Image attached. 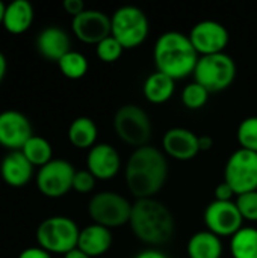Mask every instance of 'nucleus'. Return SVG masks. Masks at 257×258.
Wrapping results in <instances>:
<instances>
[{
    "label": "nucleus",
    "instance_id": "20e7f679",
    "mask_svg": "<svg viewBox=\"0 0 257 258\" xmlns=\"http://www.w3.org/2000/svg\"><path fill=\"white\" fill-rule=\"evenodd\" d=\"M148 17L138 6H120L111 15V35L124 47V50H133L142 45L148 38Z\"/></svg>",
    "mask_w": 257,
    "mask_h": 258
},
{
    "label": "nucleus",
    "instance_id": "c756f323",
    "mask_svg": "<svg viewBox=\"0 0 257 258\" xmlns=\"http://www.w3.org/2000/svg\"><path fill=\"white\" fill-rule=\"evenodd\" d=\"M244 221L257 224V190L236 197L235 200Z\"/></svg>",
    "mask_w": 257,
    "mask_h": 258
},
{
    "label": "nucleus",
    "instance_id": "2f4dec72",
    "mask_svg": "<svg viewBox=\"0 0 257 258\" xmlns=\"http://www.w3.org/2000/svg\"><path fill=\"white\" fill-rule=\"evenodd\" d=\"M214 197H215L217 201H235L236 194L233 192V189H232L226 181H221V183L215 187Z\"/></svg>",
    "mask_w": 257,
    "mask_h": 258
},
{
    "label": "nucleus",
    "instance_id": "7c9ffc66",
    "mask_svg": "<svg viewBox=\"0 0 257 258\" xmlns=\"http://www.w3.org/2000/svg\"><path fill=\"white\" fill-rule=\"evenodd\" d=\"M97 178L88 171V169H79L74 174V180H73V190H76L77 194H91L95 187Z\"/></svg>",
    "mask_w": 257,
    "mask_h": 258
},
{
    "label": "nucleus",
    "instance_id": "cd10ccee",
    "mask_svg": "<svg viewBox=\"0 0 257 258\" xmlns=\"http://www.w3.org/2000/svg\"><path fill=\"white\" fill-rule=\"evenodd\" d=\"M239 148L257 153V116L244 118L236 130Z\"/></svg>",
    "mask_w": 257,
    "mask_h": 258
},
{
    "label": "nucleus",
    "instance_id": "9d476101",
    "mask_svg": "<svg viewBox=\"0 0 257 258\" xmlns=\"http://www.w3.org/2000/svg\"><path fill=\"white\" fill-rule=\"evenodd\" d=\"M76 168L64 159H53L38 169L35 181L38 190L47 198H62L73 190Z\"/></svg>",
    "mask_w": 257,
    "mask_h": 258
},
{
    "label": "nucleus",
    "instance_id": "bb28decb",
    "mask_svg": "<svg viewBox=\"0 0 257 258\" xmlns=\"http://www.w3.org/2000/svg\"><path fill=\"white\" fill-rule=\"evenodd\" d=\"M209 95H211V92L206 88H203L197 82H191L183 88V91L180 94V100L186 109L198 110L208 104Z\"/></svg>",
    "mask_w": 257,
    "mask_h": 258
},
{
    "label": "nucleus",
    "instance_id": "4be33fe9",
    "mask_svg": "<svg viewBox=\"0 0 257 258\" xmlns=\"http://www.w3.org/2000/svg\"><path fill=\"white\" fill-rule=\"evenodd\" d=\"M176 92V80L165 76L164 73H151L142 85V94L151 104H164L173 98Z\"/></svg>",
    "mask_w": 257,
    "mask_h": 258
},
{
    "label": "nucleus",
    "instance_id": "b1692460",
    "mask_svg": "<svg viewBox=\"0 0 257 258\" xmlns=\"http://www.w3.org/2000/svg\"><path fill=\"white\" fill-rule=\"evenodd\" d=\"M232 258H257V228L242 227L230 237L229 245Z\"/></svg>",
    "mask_w": 257,
    "mask_h": 258
},
{
    "label": "nucleus",
    "instance_id": "ddd939ff",
    "mask_svg": "<svg viewBox=\"0 0 257 258\" xmlns=\"http://www.w3.org/2000/svg\"><path fill=\"white\" fill-rule=\"evenodd\" d=\"M33 136L30 119L20 110L0 112V145L9 151H20Z\"/></svg>",
    "mask_w": 257,
    "mask_h": 258
},
{
    "label": "nucleus",
    "instance_id": "f03ea898",
    "mask_svg": "<svg viewBox=\"0 0 257 258\" xmlns=\"http://www.w3.org/2000/svg\"><path fill=\"white\" fill-rule=\"evenodd\" d=\"M132 234L147 248L167 245L176 233L173 212L156 198L135 200L129 221Z\"/></svg>",
    "mask_w": 257,
    "mask_h": 258
},
{
    "label": "nucleus",
    "instance_id": "423d86ee",
    "mask_svg": "<svg viewBox=\"0 0 257 258\" xmlns=\"http://www.w3.org/2000/svg\"><path fill=\"white\" fill-rule=\"evenodd\" d=\"M80 228L68 216H50L36 228L38 246L50 254H68L77 248Z\"/></svg>",
    "mask_w": 257,
    "mask_h": 258
},
{
    "label": "nucleus",
    "instance_id": "f704fd0d",
    "mask_svg": "<svg viewBox=\"0 0 257 258\" xmlns=\"http://www.w3.org/2000/svg\"><path fill=\"white\" fill-rule=\"evenodd\" d=\"M133 258H170L164 251H161L159 248H145L142 251H139Z\"/></svg>",
    "mask_w": 257,
    "mask_h": 258
},
{
    "label": "nucleus",
    "instance_id": "393cba45",
    "mask_svg": "<svg viewBox=\"0 0 257 258\" xmlns=\"http://www.w3.org/2000/svg\"><path fill=\"white\" fill-rule=\"evenodd\" d=\"M20 151L38 169L53 160V148H52V144L45 138H42V136L33 135L24 144V147Z\"/></svg>",
    "mask_w": 257,
    "mask_h": 258
},
{
    "label": "nucleus",
    "instance_id": "4468645a",
    "mask_svg": "<svg viewBox=\"0 0 257 258\" xmlns=\"http://www.w3.org/2000/svg\"><path fill=\"white\" fill-rule=\"evenodd\" d=\"M71 30L79 41L97 45L111 36V17L98 9H85L71 20Z\"/></svg>",
    "mask_w": 257,
    "mask_h": 258
},
{
    "label": "nucleus",
    "instance_id": "412c9836",
    "mask_svg": "<svg viewBox=\"0 0 257 258\" xmlns=\"http://www.w3.org/2000/svg\"><path fill=\"white\" fill-rule=\"evenodd\" d=\"M186 254L188 258H223V239L208 230L197 231L186 243Z\"/></svg>",
    "mask_w": 257,
    "mask_h": 258
},
{
    "label": "nucleus",
    "instance_id": "58836bf2",
    "mask_svg": "<svg viewBox=\"0 0 257 258\" xmlns=\"http://www.w3.org/2000/svg\"><path fill=\"white\" fill-rule=\"evenodd\" d=\"M5 9H6V5L0 0V26L3 24V17H5Z\"/></svg>",
    "mask_w": 257,
    "mask_h": 258
},
{
    "label": "nucleus",
    "instance_id": "473e14b6",
    "mask_svg": "<svg viewBox=\"0 0 257 258\" xmlns=\"http://www.w3.org/2000/svg\"><path fill=\"white\" fill-rule=\"evenodd\" d=\"M62 8H64V11H65L68 15H71L73 18L77 17L79 14H82V12L86 9V8H85V3H83L82 0H64Z\"/></svg>",
    "mask_w": 257,
    "mask_h": 258
},
{
    "label": "nucleus",
    "instance_id": "aec40b11",
    "mask_svg": "<svg viewBox=\"0 0 257 258\" xmlns=\"http://www.w3.org/2000/svg\"><path fill=\"white\" fill-rule=\"evenodd\" d=\"M35 18L33 6L29 0H12L6 5L5 17H3V27L12 35H20L29 30Z\"/></svg>",
    "mask_w": 257,
    "mask_h": 258
},
{
    "label": "nucleus",
    "instance_id": "6e6552de",
    "mask_svg": "<svg viewBox=\"0 0 257 258\" xmlns=\"http://www.w3.org/2000/svg\"><path fill=\"white\" fill-rule=\"evenodd\" d=\"M132 204L133 203L118 192L103 190L91 197L88 203V215L94 224L114 230L129 225Z\"/></svg>",
    "mask_w": 257,
    "mask_h": 258
},
{
    "label": "nucleus",
    "instance_id": "7ed1b4c3",
    "mask_svg": "<svg viewBox=\"0 0 257 258\" xmlns=\"http://www.w3.org/2000/svg\"><path fill=\"white\" fill-rule=\"evenodd\" d=\"M200 54L194 48L189 36L179 30L164 32L155 42L153 62L156 71L173 80H182L194 74Z\"/></svg>",
    "mask_w": 257,
    "mask_h": 258
},
{
    "label": "nucleus",
    "instance_id": "6ab92c4d",
    "mask_svg": "<svg viewBox=\"0 0 257 258\" xmlns=\"http://www.w3.org/2000/svg\"><path fill=\"white\" fill-rule=\"evenodd\" d=\"M112 243H114L112 230L106 227L92 222L80 228L77 248L91 258L101 257L108 254V251L112 248Z\"/></svg>",
    "mask_w": 257,
    "mask_h": 258
},
{
    "label": "nucleus",
    "instance_id": "9b49d317",
    "mask_svg": "<svg viewBox=\"0 0 257 258\" xmlns=\"http://www.w3.org/2000/svg\"><path fill=\"white\" fill-rule=\"evenodd\" d=\"M206 230L218 237H232L244 227V218L235 201H211L203 213Z\"/></svg>",
    "mask_w": 257,
    "mask_h": 258
},
{
    "label": "nucleus",
    "instance_id": "c9c22d12",
    "mask_svg": "<svg viewBox=\"0 0 257 258\" xmlns=\"http://www.w3.org/2000/svg\"><path fill=\"white\" fill-rule=\"evenodd\" d=\"M198 145H200V153L201 151H209L214 147V139L209 135H201L198 136Z\"/></svg>",
    "mask_w": 257,
    "mask_h": 258
},
{
    "label": "nucleus",
    "instance_id": "dca6fc26",
    "mask_svg": "<svg viewBox=\"0 0 257 258\" xmlns=\"http://www.w3.org/2000/svg\"><path fill=\"white\" fill-rule=\"evenodd\" d=\"M121 156L111 144L98 142L88 151L86 169L100 181L115 178L121 171Z\"/></svg>",
    "mask_w": 257,
    "mask_h": 258
},
{
    "label": "nucleus",
    "instance_id": "e433bc0d",
    "mask_svg": "<svg viewBox=\"0 0 257 258\" xmlns=\"http://www.w3.org/2000/svg\"><path fill=\"white\" fill-rule=\"evenodd\" d=\"M6 71H8V60H6V56L3 54V51H0V83L3 82V79L6 76Z\"/></svg>",
    "mask_w": 257,
    "mask_h": 258
},
{
    "label": "nucleus",
    "instance_id": "72a5a7b5",
    "mask_svg": "<svg viewBox=\"0 0 257 258\" xmlns=\"http://www.w3.org/2000/svg\"><path fill=\"white\" fill-rule=\"evenodd\" d=\"M18 258H52V254L42 249L41 246H30L23 249Z\"/></svg>",
    "mask_w": 257,
    "mask_h": 258
},
{
    "label": "nucleus",
    "instance_id": "f257e3e1",
    "mask_svg": "<svg viewBox=\"0 0 257 258\" xmlns=\"http://www.w3.org/2000/svg\"><path fill=\"white\" fill-rule=\"evenodd\" d=\"M168 174V157L150 144L135 148L124 166L126 186L135 200L156 198L164 189Z\"/></svg>",
    "mask_w": 257,
    "mask_h": 258
},
{
    "label": "nucleus",
    "instance_id": "f8f14e48",
    "mask_svg": "<svg viewBox=\"0 0 257 258\" xmlns=\"http://www.w3.org/2000/svg\"><path fill=\"white\" fill-rule=\"evenodd\" d=\"M188 36L200 56L226 53L230 42L227 27L215 20H203L195 23Z\"/></svg>",
    "mask_w": 257,
    "mask_h": 258
},
{
    "label": "nucleus",
    "instance_id": "4c0bfd02",
    "mask_svg": "<svg viewBox=\"0 0 257 258\" xmlns=\"http://www.w3.org/2000/svg\"><path fill=\"white\" fill-rule=\"evenodd\" d=\"M64 258H91L89 255H86L83 251H80L79 248H74L73 251H70L68 254H65Z\"/></svg>",
    "mask_w": 257,
    "mask_h": 258
},
{
    "label": "nucleus",
    "instance_id": "a878e982",
    "mask_svg": "<svg viewBox=\"0 0 257 258\" xmlns=\"http://www.w3.org/2000/svg\"><path fill=\"white\" fill-rule=\"evenodd\" d=\"M58 67L64 77L70 80H79L88 73L89 63L83 53L71 50L58 62Z\"/></svg>",
    "mask_w": 257,
    "mask_h": 258
},
{
    "label": "nucleus",
    "instance_id": "39448f33",
    "mask_svg": "<svg viewBox=\"0 0 257 258\" xmlns=\"http://www.w3.org/2000/svg\"><path fill=\"white\" fill-rule=\"evenodd\" d=\"M114 130L118 139L133 150L148 145L153 136L150 115L138 104H124L115 112Z\"/></svg>",
    "mask_w": 257,
    "mask_h": 258
},
{
    "label": "nucleus",
    "instance_id": "f3484780",
    "mask_svg": "<svg viewBox=\"0 0 257 258\" xmlns=\"http://www.w3.org/2000/svg\"><path fill=\"white\" fill-rule=\"evenodd\" d=\"M38 53L52 62H59L68 51H71V38L59 26H47L36 36Z\"/></svg>",
    "mask_w": 257,
    "mask_h": 258
},
{
    "label": "nucleus",
    "instance_id": "1a4fd4ad",
    "mask_svg": "<svg viewBox=\"0 0 257 258\" xmlns=\"http://www.w3.org/2000/svg\"><path fill=\"white\" fill-rule=\"evenodd\" d=\"M224 181L236 197L257 190V153L238 148L224 166Z\"/></svg>",
    "mask_w": 257,
    "mask_h": 258
},
{
    "label": "nucleus",
    "instance_id": "c85d7f7f",
    "mask_svg": "<svg viewBox=\"0 0 257 258\" xmlns=\"http://www.w3.org/2000/svg\"><path fill=\"white\" fill-rule=\"evenodd\" d=\"M123 53H124V47L112 35L105 38L95 45V54L105 63H114L120 60Z\"/></svg>",
    "mask_w": 257,
    "mask_h": 258
},
{
    "label": "nucleus",
    "instance_id": "2eb2a0df",
    "mask_svg": "<svg viewBox=\"0 0 257 258\" xmlns=\"http://www.w3.org/2000/svg\"><path fill=\"white\" fill-rule=\"evenodd\" d=\"M162 151L167 157L177 162L194 160L200 153L198 135L185 127H173L164 133Z\"/></svg>",
    "mask_w": 257,
    "mask_h": 258
},
{
    "label": "nucleus",
    "instance_id": "5701e85b",
    "mask_svg": "<svg viewBox=\"0 0 257 258\" xmlns=\"http://www.w3.org/2000/svg\"><path fill=\"white\" fill-rule=\"evenodd\" d=\"M68 141L77 150H91L97 145L98 127L95 121L89 116H77L71 121L68 127Z\"/></svg>",
    "mask_w": 257,
    "mask_h": 258
},
{
    "label": "nucleus",
    "instance_id": "0eeeda50",
    "mask_svg": "<svg viewBox=\"0 0 257 258\" xmlns=\"http://www.w3.org/2000/svg\"><path fill=\"white\" fill-rule=\"evenodd\" d=\"M238 74L235 59L227 53L200 56L195 71L194 82L206 88L211 94L229 89Z\"/></svg>",
    "mask_w": 257,
    "mask_h": 258
},
{
    "label": "nucleus",
    "instance_id": "a211bd4d",
    "mask_svg": "<svg viewBox=\"0 0 257 258\" xmlns=\"http://www.w3.org/2000/svg\"><path fill=\"white\" fill-rule=\"evenodd\" d=\"M35 166L21 151H9L0 163L2 180L11 187H23L33 177Z\"/></svg>",
    "mask_w": 257,
    "mask_h": 258
}]
</instances>
